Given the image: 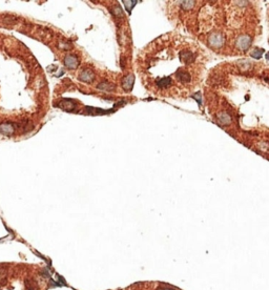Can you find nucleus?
<instances>
[{"mask_svg":"<svg viewBox=\"0 0 269 290\" xmlns=\"http://www.w3.org/2000/svg\"><path fill=\"white\" fill-rule=\"evenodd\" d=\"M14 125L12 123H1L0 124V133L4 136H12L14 133Z\"/></svg>","mask_w":269,"mask_h":290,"instance_id":"obj_1","label":"nucleus"},{"mask_svg":"<svg viewBox=\"0 0 269 290\" xmlns=\"http://www.w3.org/2000/svg\"><path fill=\"white\" fill-rule=\"evenodd\" d=\"M59 107L64 110H67V112H72L73 108L75 107V102L70 99H64L59 103Z\"/></svg>","mask_w":269,"mask_h":290,"instance_id":"obj_2","label":"nucleus"},{"mask_svg":"<svg viewBox=\"0 0 269 290\" xmlns=\"http://www.w3.org/2000/svg\"><path fill=\"white\" fill-rule=\"evenodd\" d=\"M133 83H135V77L133 75H129L125 78L122 82L123 84V88L127 92H131L133 90Z\"/></svg>","mask_w":269,"mask_h":290,"instance_id":"obj_3","label":"nucleus"},{"mask_svg":"<svg viewBox=\"0 0 269 290\" xmlns=\"http://www.w3.org/2000/svg\"><path fill=\"white\" fill-rule=\"evenodd\" d=\"M64 63L70 70H74V68H76L78 66V60H77V58L75 56H67V57H65Z\"/></svg>","mask_w":269,"mask_h":290,"instance_id":"obj_4","label":"nucleus"},{"mask_svg":"<svg viewBox=\"0 0 269 290\" xmlns=\"http://www.w3.org/2000/svg\"><path fill=\"white\" fill-rule=\"evenodd\" d=\"M176 76L179 80L182 81V82H188V81H190V76H189V74L186 72H184L182 68H179Z\"/></svg>","mask_w":269,"mask_h":290,"instance_id":"obj_5","label":"nucleus"},{"mask_svg":"<svg viewBox=\"0 0 269 290\" xmlns=\"http://www.w3.org/2000/svg\"><path fill=\"white\" fill-rule=\"evenodd\" d=\"M94 78V74L91 72V70H83L82 72L79 76V79L81 81H84V82H91Z\"/></svg>","mask_w":269,"mask_h":290,"instance_id":"obj_6","label":"nucleus"},{"mask_svg":"<svg viewBox=\"0 0 269 290\" xmlns=\"http://www.w3.org/2000/svg\"><path fill=\"white\" fill-rule=\"evenodd\" d=\"M170 82H171L170 78L169 77H164V78H162V79H160V80L157 81V85H158L160 88H165V87H167L169 84H170Z\"/></svg>","mask_w":269,"mask_h":290,"instance_id":"obj_7","label":"nucleus"},{"mask_svg":"<svg viewBox=\"0 0 269 290\" xmlns=\"http://www.w3.org/2000/svg\"><path fill=\"white\" fill-rule=\"evenodd\" d=\"M183 55L184 56H181V58H184V61L185 63H190L194 61V54L190 52H183Z\"/></svg>","mask_w":269,"mask_h":290,"instance_id":"obj_8","label":"nucleus"},{"mask_svg":"<svg viewBox=\"0 0 269 290\" xmlns=\"http://www.w3.org/2000/svg\"><path fill=\"white\" fill-rule=\"evenodd\" d=\"M98 88H101L102 90H114L115 86L108 82H103V83H100V84L98 85Z\"/></svg>","mask_w":269,"mask_h":290,"instance_id":"obj_9","label":"nucleus"},{"mask_svg":"<svg viewBox=\"0 0 269 290\" xmlns=\"http://www.w3.org/2000/svg\"><path fill=\"white\" fill-rule=\"evenodd\" d=\"M25 286H26L28 290H37V286H36L35 282H32V281H25Z\"/></svg>","mask_w":269,"mask_h":290,"instance_id":"obj_10","label":"nucleus"},{"mask_svg":"<svg viewBox=\"0 0 269 290\" xmlns=\"http://www.w3.org/2000/svg\"><path fill=\"white\" fill-rule=\"evenodd\" d=\"M264 52L263 50H260V48H256V50L252 52V56L254 58H260V56L262 55V53Z\"/></svg>","mask_w":269,"mask_h":290,"instance_id":"obj_11","label":"nucleus"},{"mask_svg":"<svg viewBox=\"0 0 269 290\" xmlns=\"http://www.w3.org/2000/svg\"><path fill=\"white\" fill-rule=\"evenodd\" d=\"M42 275H43V276H46V278H50V271H48L46 268H44V269H43V271H42Z\"/></svg>","mask_w":269,"mask_h":290,"instance_id":"obj_12","label":"nucleus"},{"mask_svg":"<svg viewBox=\"0 0 269 290\" xmlns=\"http://www.w3.org/2000/svg\"><path fill=\"white\" fill-rule=\"evenodd\" d=\"M159 290H174V289H171V288L167 287V286H164V287H161Z\"/></svg>","mask_w":269,"mask_h":290,"instance_id":"obj_13","label":"nucleus"}]
</instances>
